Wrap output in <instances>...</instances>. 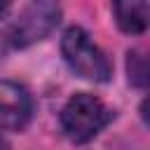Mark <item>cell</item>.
<instances>
[{"label": "cell", "mask_w": 150, "mask_h": 150, "mask_svg": "<svg viewBox=\"0 0 150 150\" xmlns=\"http://www.w3.org/2000/svg\"><path fill=\"white\" fill-rule=\"evenodd\" d=\"M112 120V110L94 94H75L66 101L61 110V129L73 143H87L108 122Z\"/></svg>", "instance_id": "obj_2"}, {"label": "cell", "mask_w": 150, "mask_h": 150, "mask_svg": "<svg viewBox=\"0 0 150 150\" xmlns=\"http://www.w3.org/2000/svg\"><path fill=\"white\" fill-rule=\"evenodd\" d=\"M61 54L75 75L91 80V82H108L110 80V73H112L110 61L84 28L70 26L63 30Z\"/></svg>", "instance_id": "obj_1"}, {"label": "cell", "mask_w": 150, "mask_h": 150, "mask_svg": "<svg viewBox=\"0 0 150 150\" xmlns=\"http://www.w3.org/2000/svg\"><path fill=\"white\" fill-rule=\"evenodd\" d=\"M127 70H129V82H134V84H138V87H143L145 84V75H148V70H145V59L138 54V52H129V61H127Z\"/></svg>", "instance_id": "obj_6"}, {"label": "cell", "mask_w": 150, "mask_h": 150, "mask_svg": "<svg viewBox=\"0 0 150 150\" xmlns=\"http://www.w3.org/2000/svg\"><path fill=\"white\" fill-rule=\"evenodd\" d=\"M61 21V7L56 0H30L7 30L12 47H28L45 40Z\"/></svg>", "instance_id": "obj_3"}, {"label": "cell", "mask_w": 150, "mask_h": 150, "mask_svg": "<svg viewBox=\"0 0 150 150\" xmlns=\"http://www.w3.org/2000/svg\"><path fill=\"white\" fill-rule=\"evenodd\" d=\"M33 112L30 94L23 84L0 80V131H21Z\"/></svg>", "instance_id": "obj_4"}, {"label": "cell", "mask_w": 150, "mask_h": 150, "mask_svg": "<svg viewBox=\"0 0 150 150\" xmlns=\"http://www.w3.org/2000/svg\"><path fill=\"white\" fill-rule=\"evenodd\" d=\"M112 16H115L120 30H124L129 35H138L148 26L145 2H141V0H112Z\"/></svg>", "instance_id": "obj_5"}]
</instances>
